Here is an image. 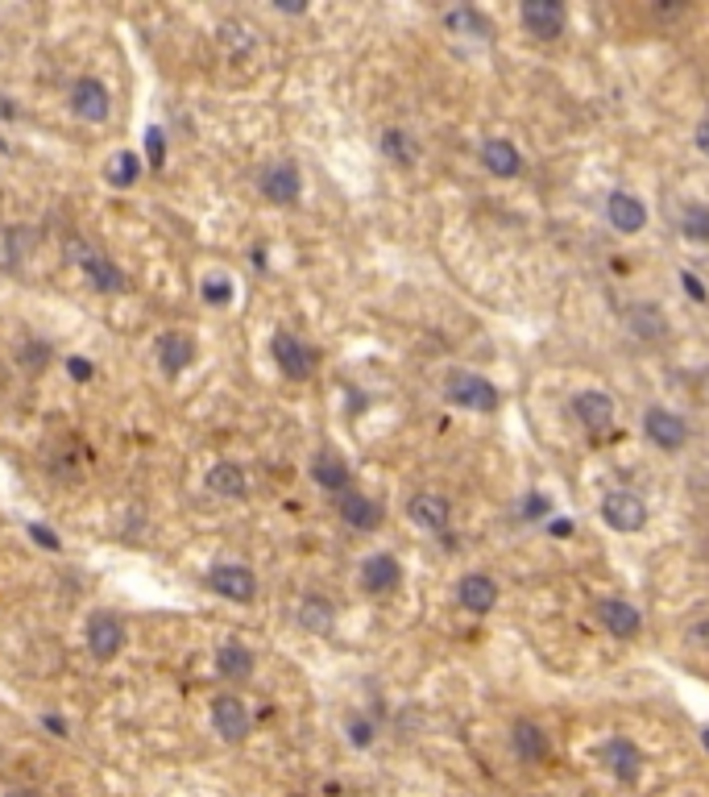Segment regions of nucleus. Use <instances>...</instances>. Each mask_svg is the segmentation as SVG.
Segmentation results:
<instances>
[{"label":"nucleus","instance_id":"obj_1","mask_svg":"<svg viewBox=\"0 0 709 797\" xmlns=\"http://www.w3.org/2000/svg\"><path fill=\"white\" fill-rule=\"evenodd\" d=\"M67 104H71V113L79 121H88V125H104L112 117V96L104 88V79H96V75H79L71 84V100Z\"/></svg>","mask_w":709,"mask_h":797},{"label":"nucleus","instance_id":"obj_2","mask_svg":"<svg viewBox=\"0 0 709 797\" xmlns=\"http://www.w3.org/2000/svg\"><path fill=\"white\" fill-rule=\"evenodd\" d=\"M208 586L220 594V598H229V602H253L258 598V577H253V569L249 565H237V561H220V565H212L208 569Z\"/></svg>","mask_w":709,"mask_h":797},{"label":"nucleus","instance_id":"obj_3","mask_svg":"<svg viewBox=\"0 0 709 797\" xmlns=\"http://www.w3.org/2000/svg\"><path fill=\"white\" fill-rule=\"evenodd\" d=\"M121 648H125V623L112 611H96L88 619V652L96 656L100 665H108V661H117V656H121Z\"/></svg>","mask_w":709,"mask_h":797},{"label":"nucleus","instance_id":"obj_4","mask_svg":"<svg viewBox=\"0 0 709 797\" xmlns=\"http://www.w3.org/2000/svg\"><path fill=\"white\" fill-rule=\"evenodd\" d=\"M602 519L614 528V532H639L647 524V503L639 499L635 490H610L602 499Z\"/></svg>","mask_w":709,"mask_h":797},{"label":"nucleus","instance_id":"obj_5","mask_svg":"<svg viewBox=\"0 0 709 797\" xmlns=\"http://www.w3.org/2000/svg\"><path fill=\"white\" fill-rule=\"evenodd\" d=\"M270 353H274V362H278V370L287 374V378H295V382H303V378H311V370H316V353H311L295 333H274V341H270Z\"/></svg>","mask_w":709,"mask_h":797},{"label":"nucleus","instance_id":"obj_6","mask_svg":"<svg viewBox=\"0 0 709 797\" xmlns=\"http://www.w3.org/2000/svg\"><path fill=\"white\" fill-rule=\"evenodd\" d=\"M519 17L527 25V34L540 38V42H552V38L564 34V5L560 0H523Z\"/></svg>","mask_w":709,"mask_h":797},{"label":"nucleus","instance_id":"obj_7","mask_svg":"<svg viewBox=\"0 0 709 797\" xmlns=\"http://www.w3.org/2000/svg\"><path fill=\"white\" fill-rule=\"evenodd\" d=\"M258 187H262V196H266L270 204L287 208V204H295V200H299L303 179H299V167H295V162H274V167H266V171H262Z\"/></svg>","mask_w":709,"mask_h":797},{"label":"nucleus","instance_id":"obj_8","mask_svg":"<svg viewBox=\"0 0 709 797\" xmlns=\"http://www.w3.org/2000/svg\"><path fill=\"white\" fill-rule=\"evenodd\" d=\"M212 731L224 739V744H241V739L249 735V710L241 698L233 694H220L212 702Z\"/></svg>","mask_w":709,"mask_h":797},{"label":"nucleus","instance_id":"obj_9","mask_svg":"<svg viewBox=\"0 0 709 797\" xmlns=\"http://www.w3.org/2000/svg\"><path fill=\"white\" fill-rule=\"evenodd\" d=\"M448 399L457 403V407H469V411H494V407H498L494 382L477 378V374H452V382H448Z\"/></svg>","mask_w":709,"mask_h":797},{"label":"nucleus","instance_id":"obj_10","mask_svg":"<svg viewBox=\"0 0 709 797\" xmlns=\"http://www.w3.org/2000/svg\"><path fill=\"white\" fill-rule=\"evenodd\" d=\"M643 432H647L651 445H660V449H668V453H676L680 445L689 441L685 420H680L676 411H664V407H651V411H647V416H643Z\"/></svg>","mask_w":709,"mask_h":797},{"label":"nucleus","instance_id":"obj_11","mask_svg":"<svg viewBox=\"0 0 709 797\" xmlns=\"http://www.w3.org/2000/svg\"><path fill=\"white\" fill-rule=\"evenodd\" d=\"M457 598L469 615H490L498 607V582L490 573H465L457 586Z\"/></svg>","mask_w":709,"mask_h":797},{"label":"nucleus","instance_id":"obj_12","mask_svg":"<svg viewBox=\"0 0 709 797\" xmlns=\"http://www.w3.org/2000/svg\"><path fill=\"white\" fill-rule=\"evenodd\" d=\"M79 266H83V274H88V283H92L96 291H104V295H117V291H125V287H129L125 270H121L117 262H112L108 254L79 250Z\"/></svg>","mask_w":709,"mask_h":797},{"label":"nucleus","instance_id":"obj_13","mask_svg":"<svg viewBox=\"0 0 709 797\" xmlns=\"http://www.w3.org/2000/svg\"><path fill=\"white\" fill-rule=\"evenodd\" d=\"M191 362H195V341L183 333V328H170V333L158 337V366H162L170 378H179Z\"/></svg>","mask_w":709,"mask_h":797},{"label":"nucleus","instance_id":"obj_14","mask_svg":"<svg viewBox=\"0 0 709 797\" xmlns=\"http://www.w3.org/2000/svg\"><path fill=\"white\" fill-rule=\"evenodd\" d=\"M598 623L610 631V636L631 640V636H639L643 615L631 607V602H622V598H602V602H598Z\"/></svg>","mask_w":709,"mask_h":797},{"label":"nucleus","instance_id":"obj_15","mask_svg":"<svg viewBox=\"0 0 709 797\" xmlns=\"http://www.w3.org/2000/svg\"><path fill=\"white\" fill-rule=\"evenodd\" d=\"M510 748H515V756H519L523 764H544L548 752H552L548 731H544L540 723H531V719H523V723L510 727Z\"/></svg>","mask_w":709,"mask_h":797},{"label":"nucleus","instance_id":"obj_16","mask_svg":"<svg viewBox=\"0 0 709 797\" xmlns=\"http://www.w3.org/2000/svg\"><path fill=\"white\" fill-rule=\"evenodd\" d=\"M602 760H606V768L622 781V785H635L639 781V773H643V752L631 744V739H610V744L602 748Z\"/></svg>","mask_w":709,"mask_h":797},{"label":"nucleus","instance_id":"obj_17","mask_svg":"<svg viewBox=\"0 0 709 797\" xmlns=\"http://www.w3.org/2000/svg\"><path fill=\"white\" fill-rule=\"evenodd\" d=\"M399 582H403V569L390 553H374L361 561V586L370 594H390V590H399Z\"/></svg>","mask_w":709,"mask_h":797},{"label":"nucleus","instance_id":"obj_18","mask_svg":"<svg viewBox=\"0 0 709 797\" xmlns=\"http://www.w3.org/2000/svg\"><path fill=\"white\" fill-rule=\"evenodd\" d=\"M606 216H610V225L618 233H627V237L647 225V208H643V200L631 196V191H610V196H606Z\"/></svg>","mask_w":709,"mask_h":797},{"label":"nucleus","instance_id":"obj_19","mask_svg":"<svg viewBox=\"0 0 709 797\" xmlns=\"http://www.w3.org/2000/svg\"><path fill=\"white\" fill-rule=\"evenodd\" d=\"M407 519L419 524L423 532H444L448 519H452V507H448V499H440V494H415V499L407 503Z\"/></svg>","mask_w":709,"mask_h":797},{"label":"nucleus","instance_id":"obj_20","mask_svg":"<svg viewBox=\"0 0 709 797\" xmlns=\"http://www.w3.org/2000/svg\"><path fill=\"white\" fill-rule=\"evenodd\" d=\"M573 411H577V420H581L589 432H606V428L614 424V399H610L606 391H581V395L573 399Z\"/></svg>","mask_w":709,"mask_h":797},{"label":"nucleus","instance_id":"obj_21","mask_svg":"<svg viewBox=\"0 0 709 797\" xmlns=\"http://www.w3.org/2000/svg\"><path fill=\"white\" fill-rule=\"evenodd\" d=\"M340 519L353 528V532H374L378 519H382V507L370 499V494H357V490H345V499H340Z\"/></svg>","mask_w":709,"mask_h":797},{"label":"nucleus","instance_id":"obj_22","mask_svg":"<svg viewBox=\"0 0 709 797\" xmlns=\"http://www.w3.org/2000/svg\"><path fill=\"white\" fill-rule=\"evenodd\" d=\"M208 490L216 494V499H245L249 494V478H245V470L237 461H216L212 470H208Z\"/></svg>","mask_w":709,"mask_h":797},{"label":"nucleus","instance_id":"obj_23","mask_svg":"<svg viewBox=\"0 0 709 797\" xmlns=\"http://www.w3.org/2000/svg\"><path fill=\"white\" fill-rule=\"evenodd\" d=\"M481 162H486V171L498 179H515L523 171V154L510 146L506 137H490V142L481 146Z\"/></svg>","mask_w":709,"mask_h":797},{"label":"nucleus","instance_id":"obj_24","mask_svg":"<svg viewBox=\"0 0 709 797\" xmlns=\"http://www.w3.org/2000/svg\"><path fill=\"white\" fill-rule=\"evenodd\" d=\"M444 25H448L452 34H461V38H477V42H490V38H494V25L486 21V13H477V9H469V5L448 9V13H444Z\"/></svg>","mask_w":709,"mask_h":797},{"label":"nucleus","instance_id":"obj_25","mask_svg":"<svg viewBox=\"0 0 709 797\" xmlns=\"http://www.w3.org/2000/svg\"><path fill=\"white\" fill-rule=\"evenodd\" d=\"M216 673L229 677V681H245V677L253 673V652H249L245 644H237V640L220 644V652H216Z\"/></svg>","mask_w":709,"mask_h":797},{"label":"nucleus","instance_id":"obj_26","mask_svg":"<svg viewBox=\"0 0 709 797\" xmlns=\"http://www.w3.org/2000/svg\"><path fill=\"white\" fill-rule=\"evenodd\" d=\"M311 478H316L324 490H340V494H345V486H349V465L340 461L336 453H320L316 461H311Z\"/></svg>","mask_w":709,"mask_h":797},{"label":"nucleus","instance_id":"obj_27","mask_svg":"<svg viewBox=\"0 0 709 797\" xmlns=\"http://www.w3.org/2000/svg\"><path fill=\"white\" fill-rule=\"evenodd\" d=\"M299 627H303V631H316V636H328V631H332V607H328V598L307 594V598L299 602Z\"/></svg>","mask_w":709,"mask_h":797},{"label":"nucleus","instance_id":"obj_28","mask_svg":"<svg viewBox=\"0 0 709 797\" xmlns=\"http://www.w3.org/2000/svg\"><path fill=\"white\" fill-rule=\"evenodd\" d=\"M104 179L117 187V191H125V187H133L137 179H141V158L133 154V150H121L117 158L108 162V171H104Z\"/></svg>","mask_w":709,"mask_h":797},{"label":"nucleus","instance_id":"obj_29","mask_svg":"<svg viewBox=\"0 0 709 797\" xmlns=\"http://www.w3.org/2000/svg\"><path fill=\"white\" fill-rule=\"evenodd\" d=\"M382 154H386L390 162H399V167H411L419 150H415V142H411L407 129H386V133H382Z\"/></svg>","mask_w":709,"mask_h":797},{"label":"nucleus","instance_id":"obj_30","mask_svg":"<svg viewBox=\"0 0 709 797\" xmlns=\"http://www.w3.org/2000/svg\"><path fill=\"white\" fill-rule=\"evenodd\" d=\"M631 328H635L639 341H660L668 333V324H664V316L656 308H635L631 312Z\"/></svg>","mask_w":709,"mask_h":797},{"label":"nucleus","instance_id":"obj_31","mask_svg":"<svg viewBox=\"0 0 709 797\" xmlns=\"http://www.w3.org/2000/svg\"><path fill=\"white\" fill-rule=\"evenodd\" d=\"M200 295H204V304H208V308L233 304V279H229V274H208V279L200 283Z\"/></svg>","mask_w":709,"mask_h":797},{"label":"nucleus","instance_id":"obj_32","mask_svg":"<svg viewBox=\"0 0 709 797\" xmlns=\"http://www.w3.org/2000/svg\"><path fill=\"white\" fill-rule=\"evenodd\" d=\"M680 233H685L689 241H709V208L689 204L685 212H680Z\"/></svg>","mask_w":709,"mask_h":797},{"label":"nucleus","instance_id":"obj_33","mask_svg":"<svg viewBox=\"0 0 709 797\" xmlns=\"http://www.w3.org/2000/svg\"><path fill=\"white\" fill-rule=\"evenodd\" d=\"M146 162H150V171H162V162H166V133H162V125L146 129Z\"/></svg>","mask_w":709,"mask_h":797},{"label":"nucleus","instance_id":"obj_34","mask_svg":"<svg viewBox=\"0 0 709 797\" xmlns=\"http://www.w3.org/2000/svg\"><path fill=\"white\" fill-rule=\"evenodd\" d=\"M46 362H50V345L46 341H25L21 345V366L25 370H46Z\"/></svg>","mask_w":709,"mask_h":797},{"label":"nucleus","instance_id":"obj_35","mask_svg":"<svg viewBox=\"0 0 709 797\" xmlns=\"http://www.w3.org/2000/svg\"><path fill=\"white\" fill-rule=\"evenodd\" d=\"M63 366H67V374H71L75 382H92V378H96V366L88 362V357H79V353H75V357H67Z\"/></svg>","mask_w":709,"mask_h":797},{"label":"nucleus","instance_id":"obj_36","mask_svg":"<svg viewBox=\"0 0 709 797\" xmlns=\"http://www.w3.org/2000/svg\"><path fill=\"white\" fill-rule=\"evenodd\" d=\"M349 739H353L357 748H370V744H374V727L365 723V719H353V723H349Z\"/></svg>","mask_w":709,"mask_h":797},{"label":"nucleus","instance_id":"obj_37","mask_svg":"<svg viewBox=\"0 0 709 797\" xmlns=\"http://www.w3.org/2000/svg\"><path fill=\"white\" fill-rule=\"evenodd\" d=\"M30 536H34V540H38L42 548H50V553H59V548H63V540L54 536V532H50L46 524H30Z\"/></svg>","mask_w":709,"mask_h":797},{"label":"nucleus","instance_id":"obj_38","mask_svg":"<svg viewBox=\"0 0 709 797\" xmlns=\"http://www.w3.org/2000/svg\"><path fill=\"white\" fill-rule=\"evenodd\" d=\"M544 511H548L544 494H527V515H544Z\"/></svg>","mask_w":709,"mask_h":797},{"label":"nucleus","instance_id":"obj_39","mask_svg":"<svg viewBox=\"0 0 709 797\" xmlns=\"http://www.w3.org/2000/svg\"><path fill=\"white\" fill-rule=\"evenodd\" d=\"M42 723L50 727V735H67V719H59V714H42Z\"/></svg>","mask_w":709,"mask_h":797},{"label":"nucleus","instance_id":"obj_40","mask_svg":"<svg viewBox=\"0 0 709 797\" xmlns=\"http://www.w3.org/2000/svg\"><path fill=\"white\" fill-rule=\"evenodd\" d=\"M697 150H701V154L709 158V117H705V121L697 125Z\"/></svg>","mask_w":709,"mask_h":797},{"label":"nucleus","instance_id":"obj_41","mask_svg":"<svg viewBox=\"0 0 709 797\" xmlns=\"http://www.w3.org/2000/svg\"><path fill=\"white\" fill-rule=\"evenodd\" d=\"M685 287H689V295L697 299V304H705V299H709V295H705V287H701V283L693 279V274H685Z\"/></svg>","mask_w":709,"mask_h":797},{"label":"nucleus","instance_id":"obj_42","mask_svg":"<svg viewBox=\"0 0 709 797\" xmlns=\"http://www.w3.org/2000/svg\"><path fill=\"white\" fill-rule=\"evenodd\" d=\"M5 797H38L34 789H13V793H5Z\"/></svg>","mask_w":709,"mask_h":797},{"label":"nucleus","instance_id":"obj_43","mask_svg":"<svg viewBox=\"0 0 709 797\" xmlns=\"http://www.w3.org/2000/svg\"><path fill=\"white\" fill-rule=\"evenodd\" d=\"M701 744H705V752H709V731H705V735H701Z\"/></svg>","mask_w":709,"mask_h":797}]
</instances>
